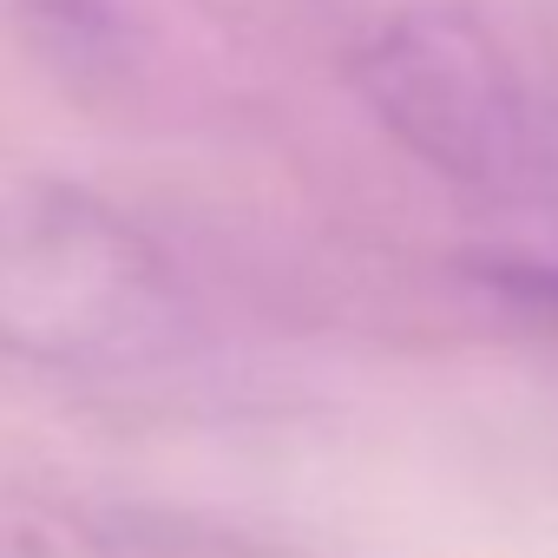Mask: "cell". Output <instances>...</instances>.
Listing matches in <instances>:
<instances>
[{
    "mask_svg": "<svg viewBox=\"0 0 558 558\" xmlns=\"http://www.w3.org/2000/svg\"><path fill=\"white\" fill-rule=\"evenodd\" d=\"M171 256L73 184L0 197V355L53 375H138L184 349Z\"/></svg>",
    "mask_w": 558,
    "mask_h": 558,
    "instance_id": "6da1fadb",
    "label": "cell"
},
{
    "mask_svg": "<svg viewBox=\"0 0 558 558\" xmlns=\"http://www.w3.org/2000/svg\"><path fill=\"white\" fill-rule=\"evenodd\" d=\"M355 93L434 178L480 197L558 191V106L480 21L414 8L355 47Z\"/></svg>",
    "mask_w": 558,
    "mask_h": 558,
    "instance_id": "7a4b0ae2",
    "label": "cell"
},
{
    "mask_svg": "<svg viewBox=\"0 0 558 558\" xmlns=\"http://www.w3.org/2000/svg\"><path fill=\"white\" fill-rule=\"evenodd\" d=\"M0 558H112L73 525H40V519H8L0 525Z\"/></svg>",
    "mask_w": 558,
    "mask_h": 558,
    "instance_id": "3957f363",
    "label": "cell"
},
{
    "mask_svg": "<svg viewBox=\"0 0 558 558\" xmlns=\"http://www.w3.org/2000/svg\"><path fill=\"white\" fill-rule=\"evenodd\" d=\"M493 283L512 290L519 303H538L558 316V263H493Z\"/></svg>",
    "mask_w": 558,
    "mask_h": 558,
    "instance_id": "277c9868",
    "label": "cell"
},
{
    "mask_svg": "<svg viewBox=\"0 0 558 558\" xmlns=\"http://www.w3.org/2000/svg\"><path fill=\"white\" fill-rule=\"evenodd\" d=\"M27 8L40 21H53L60 34H73V40H93V34L112 27V0H27Z\"/></svg>",
    "mask_w": 558,
    "mask_h": 558,
    "instance_id": "5b68a950",
    "label": "cell"
}]
</instances>
